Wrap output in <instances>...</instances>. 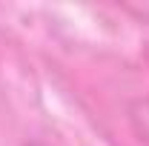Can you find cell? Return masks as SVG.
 <instances>
[{"label":"cell","mask_w":149,"mask_h":146,"mask_svg":"<svg viewBox=\"0 0 149 146\" xmlns=\"http://www.w3.org/2000/svg\"><path fill=\"white\" fill-rule=\"evenodd\" d=\"M129 120L141 143L149 146V97H135L129 103Z\"/></svg>","instance_id":"1"},{"label":"cell","mask_w":149,"mask_h":146,"mask_svg":"<svg viewBox=\"0 0 149 146\" xmlns=\"http://www.w3.org/2000/svg\"><path fill=\"white\" fill-rule=\"evenodd\" d=\"M120 12L129 15L132 20H138V23H149V0L146 3H123Z\"/></svg>","instance_id":"2"},{"label":"cell","mask_w":149,"mask_h":146,"mask_svg":"<svg viewBox=\"0 0 149 146\" xmlns=\"http://www.w3.org/2000/svg\"><path fill=\"white\" fill-rule=\"evenodd\" d=\"M146 60H149V55H146Z\"/></svg>","instance_id":"3"}]
</instances>
